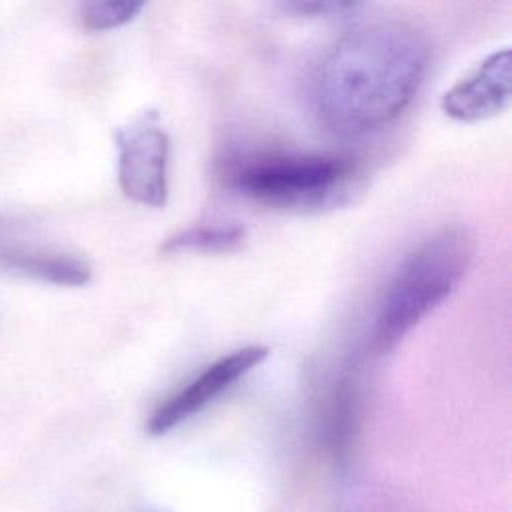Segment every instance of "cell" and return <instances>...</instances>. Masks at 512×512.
Returning <instances> with one entry per match:
<instances>
[{
    "label": "cell",
    "instance_id": "cell-1",
    "mask_svg": "<svg viewBox=\"0 0 512 512\" xmlns=\"http://www.w3.org/2000/svg\"><path fill=\"white\" fill-rule=\"evenodd\" d=\"M430 60L422 32L398 20L362 24L324 56L314 102L322 124L346 136L378 130L412 102Z\"/></svg>",
    "mask_w": 512,
    "mask_h": 512
},
{
    "label": "cell",
    "instance_id": "cell-2",
    "mask_svg": "<svg viewBox=\"0 0 512 512\" xmlns=\"http://www.w3.org/2000/svg\"><path fill=\"white\" fill-rule=\"evenodd\" d=\"M472 252L470 234L462 226H446L402 260L374 316L372 346L378 354L390 352L452 294L472 260Z\"/></svg>",
    "mask_w": 512,
    "mask_h": 512
},
{
    "label": "cell",
    "instance_id": "cell-6",
    "mask_svg": "<svg viewBox=\"0 0 512 512\" xmlns=\"http://www.w3.org/2000/svg\"><path fill=\"white\" fill-rule=\"evenodd\" d=\"M512 94L510 48L486 56L444 96L442 110L458 122H482L500 114Z\"/></svg>",
    "mask_w": 512,
    "mask_h": 512
},
{
    "label": "cell",
    "instance_id": "cell-7",
    "mask_svg": "<svg viewBox=\"0 0 512 512\" xmlns=\"http://www.w3.org/2000/svg\"><path fill=\"white\" fill-rule=\"evenodd\" d=\"M0 262L18 272L62 286H82L90 280V264L80 256L46 248H4Z\"/></svg>",
    "mask_w": 512,
    "mask_h": 512
},
{
    "label": "cell",
    "instance_id": "cell-8",
    "mask_svg": "<svg viewBox=\"0 0 512 512\" xmlns=\"http://www.w3.org/2000/svg\"><path fill=\"white\" fill-rule=\"evenodd\" d=\"M246 232L238 224L218 226H192L186 228L162 244V252H226L236 248L244 240Z\"/></svg>",
    "mask_w": 512,
    "mask_h": 512
},
{
    "label": "cell",
    "instance_id": "cell-9",
    "mask_svg": "<svg viewBox=\"0 0 512 512\" xmlns=\"http://www.w3.org/2000/svg\"><path fill=\"white\" fill-rule=\"evenodd\" d=\"M144 8V2L138 0H104L88 2L82 8V24L88 30H112L122 24H128Z\"/></svg>",
    "mask_w": 512,
    "mask_h": 512
},
{
    "label": "cell",
    "instance_id": "cell-10",
    "mask_svg": "<svg viewBox=\"0 0 512 512\" xmlns=\"http://www.w3.org/2000/svg\"><path fill=\"white\" fill-rule=\"evenodd\" d=\"M356 2H294L286 4L288 10H294L298 14H310V16H330V14H342L346 10H354Z\"/></svg>",
    "mask_w": 512,
    "mask_h": 512
},
{
    "label": "cell",
    "instance_id": "cell-5",
    "mask_svg": "<svg viewBox=\"0 0 512 512\" xmlns=\"http://www.w3.org/2000/svg\"><path fill=\"white\" fill-rule=\"evenodd\" d=\"M268 346H244L238 348L212 364H208L198 376L184 384L178 392L168 396L148 420V432L152 436L168 434L170 430L184 424L188 418L206 408L214 398L228 390L236 380L256 368L266 356Z\"/></svg>",
    "mask_w": 512,
    "mask_h": 512
},
{
    "label": "cell",
    "instance_id": "cell-4",
    "mask_svg": "<svg viewBox=\"0 0 512 512\" xmlns=\"http://www.w3.org/2000/svg\"><path fill=\"white\" fill-rule=\"evenodd\" d=\"M118 184L122 192L150 208L168 200V150L170 140L158 114L146 112L116 132Z\"/></svg>",
    "mask_w": 512,
    "mask_h": 512
},
{
    "label": "cell",
    "instance_id": "cell-3",
    "mask_svg": "<svg viewBox=\"0 0 512 512\" xmlns=\"http://www.w3.org/2000/svg\"><path fill=\"white\" fill-rule=\"evenodd\" d=\"M354 166L324 156H268L244 164L232 184L244 196L284 210H324L348 200Z\"/></svg>",
    "mask_w": 512,
    "mask_h": 512
}]
</instances>
